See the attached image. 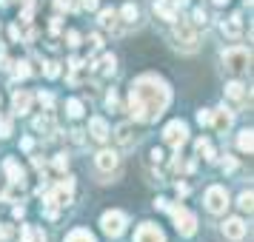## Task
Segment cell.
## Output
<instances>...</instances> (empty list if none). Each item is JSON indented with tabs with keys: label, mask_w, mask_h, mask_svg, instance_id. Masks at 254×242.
I'll return each mask as SVG.
<instances>
[{
	"label": "cell",
	"mask_w": 254,
	"mask_h": 242,
	"mask_svg": "<svg viewBox=\"0 0 254 242\" xmlns=\"http://www.w3.org/2000/svg\"><path fill=\"white\" fill-rule=\"evenodd\" d=\"M172 103V92L166 80L154 77V74H143L131 83V94H128V114L137 123H154L157 117L169 108Z\"/></svg>",
	"instance_id": "6da1fadb"
},
{
	"label": "cell",
	"mask_w": 254,
	"mask_h": 242,
	"mask_svg": "<svg viewBox=\"0 0 254 242\" xmlns=\"http://www.w3.org/2000/svg\"><path fill=\"white\" fill-rule=\"evenodd\" d=\"M249 63H252V51L243 46H234V48H226L223 51V66H226V71H231V74H246L249 71Z\"/></svg>",
	"instance_id": "7a4b0ae2"
},
{
	"label": "cell",
	"mask_w": 254,
	"mask_h": 242,
	"mask_svg": "<svg viewBox=\"0 0 254 242\" xmlns=\"http://www.w3.org/2000/svg\"><path fill=\"white\" fill-rule=\"evenodd\" d=\"M166 211L172 214L174 228L180 231V237H191V234L197 231V217H194V214H191L186 205H180V202H177V205H169Z\"/></svg>",
	"instance_id": "3957f363"
},
{
	"label": "cell",
	"mask_w": 254,
	"mask_h": 242,
	"mask_svg": "<svg viewBox=\"0 0 254 242\" xmlns=\"http://www.w3.org/2000/svg\"><path fill=\"white\" fill-rule=\"evenodd\" d=\"M71 194H74V177H66V180H60L52 191L46 194V205L49 208H63L71 202Z\"/></svg>",
	"instance_id": "277c9868"
},
{
	"label": "cell",
	"mask_w": 254,
	"mask_h": 242,
	"mask_svg": "<svg viewBox=\"0 0 254 242\" xmlns=\"http://www.w3.org/2000/svg\"><path fill=\"white\" fill-rule=\"evenodd\" d=\"M163 140H166L172 148L180 151V145H183L186 140H189V126H186L183 120H172L169 126L163 128Z\"/></svg>",
	"instance_id": "5b68a950"
},
{
	"label": "cell",
	"mask_w": 254,
	"mask_h": 242,
	"mask_svg": "<svg viewBox=\"0 0 254 242\" xmlns=\"http://www.w3.org/2000/svg\"><path fill=\"white\" fill-rule=\"evenodd\" d=\"M100 228H103L106 237H120V234L126 231V214H120V211H106L103 217H100Z\"/></svg>",
	"instance_id": "8992f818"
},
{
	"label": "cell",
	"mask_w": 254,
	"mask_h": 242,
	"mask_svg": "<svg viewBox=\"0 0 254 242\" xmlns=\"http://www.w3.org/2000/svg\"><path fill=\"white\" fill-rule=\"evenodd\" d=\"M206 208L211 214H223V211L229 208V194H226L223 185H211L206 191Z\"/></svg>",
	"instance_id": "52a82bcc"
},
{
	"label": "cell",
	"mask_w": 254,
	"mask_h": 242,
	"mask_svg": "<svg viewBox=\"0 0 254 242\" xmlns=\"http://www.w3.org/2000/svg\"><path fill=\"white\" fill-rule=\"evenodd\" d=\"M174 40H177V48H183V51H194L197 48V35L191 26H174Z\"/></svg>",
	"instance_id": "ba28073f"
},
{
	"label": "cell",
	"mask_w": 254,
	"mask_h": 242,
	"mask_svg": "<svg viewBox=\"0 0 254 242\" xmlns=\"http://www.w3.org/2000/svg\"><path fill=\"white\" fill-rule=\"evenodd\" d=\"M134 242H166V237H163V231L157 228V225L143 222V225L134 231Z\"/></svg>",
	"instance_id": "9c48e42d"
},
{
	"label": "cell",
	"mask_w": 254,
	"mask_h": 242,
	"mask_svg": "<svg viewBox=\"0 0 254 242\" xmlns=\"http://www.w3.org/2000/svg\"><path fill=\"white\" fill-rule=\"evenodd\" d=\"M246 222H243L240 217H231V219H226V222H223V234H226V237H229V240H234V242H240L243 237H246Z\"/></svg>",
	"instance_id": "30bf717a"
},
{
	"label": "cell",
	"mask_w": 254,
	"mask_h": 242,
	"mask_svg": "<svg viewBox=\"0 0 254 242\" xmlns=\"http://www.w3.org/2000/svg\"><path fill=\"white\" fill-rule=\"evenodd\" d=\"M89 134H92L94 143H106L112 131H109V123H106L103 117H92L89 120Z\"/></svg>",
	"instance_id": "8fae6325"
},
{
	"label": "cell",
	"mask_w": 254,
	"mask_h": 242,
	"mask_svg": "<svg viewBox=\"0 0 254 242\" xmlns=\"http://www.w3.org/2000/svg\"><path fill=\"white\" fill-rule=\"evenodd\" d=\"M117 162H120V157H117V151H109L103 148L97 157H94V165L100 168V171H115L117 168Z\"/></svg>",
	"instance_id": "7c38bea8"
},
{
	"label": "cell",
	"mask_w": 254,
	"mask_h": 242,
	"mask_svg": "<svg viewBox=\"0 0 254 242\" xmlns=\"http://www.w3.org/2000/svg\"><path fill=\"white\" fill-rule=\"evenodd\" d=\"M115 140L117 145H123V148H131L134 145V126L131 123H123V126L115 128Z\"/></svg>",
	"instance_id": "4fadbf2b"
},
{
	"label": "cell",
	"mask_w": 254,
	"mask_h": 242,
	"mask_svg": "<svg viewBox=\"0 0 254 242\" xmlns=\"http://www.w3.org/2000/svg\"><path fill=\"white\" fill-rule=\"evenodd\" d=\"M231 123H234V114H231L226 105H223V108H217V111L211 114V126L217 128V131H229Z\"/></svg>",
	"instance_id": "5bb4252c"
},
{
	"label": "cell",
	"mask_w": 254,
	"mask_h": 242,
	"mask_svg": "<svg viewBox=\"0 0 254 242\" xmlns=\"http://www.w3.org/2000/svg\"><path fill=\"white\" fill-rule=\"evenodd\" d=\"M154 14L166 20V23H177V6L174 3H166V0H157L154 3Z\"/></svg>",
	"instance_id": "9a60e30c"
},
{
	"label": "cell",
	"mask_w": 254,
	"mask_h": 242,
	"mask_svg": "<svg viewBox=\"0 0 254 242\" xmlns=\"http://www.w3.org/2000/svg\"><path fill=\"white\" fill-rule=\"evenodd\" d=\"M3 171H6V177H9V183L12 185H20V188H23V168H20L14 160L3 162Z\"/></svg>",
	"instance_id": "2e32d148"
},
{
	"label": "cell",
	"mask_w": 254,
	"mask_h": 242,
	"mask_svg": "<svg viewBox=\"0 0 254 242\" xmlns=\"http://www.w3.org/2000/svg\"><path fill=\"white\" fill-rule=\"evenodd\" d=\"M12 105H14V111H17V114H26V111L32 108V94H29V92H14Z\"/></svg>",
	"instance_id": "e0dca14e"
},
{
	"label": "cell",
	"mask_w": 254,
	"mask_h": 242,
	"mask_svg": "<svg viewBox=\"0 0 254 242\" xmlns=\"http://www.w3.org/2000/svg\"><path fill=\"white\" fill-rule=\"evenodd\" d=\"M240 32H243V17L240 14H231L229 20L223 23V35L226 37H240Z\"/></svg>",
	"instance_id": "ac0fdd59"
},
{
	"label": "cell",
	"mask_w": 254,
	"mask_h": 242,
	"mask_svg": "<svg viewBox=\"0 0 254 242\" xmlns=\"http://www.w3.org/2000/svg\"><path fill=\"white\" fill-rule=\"evenodd\" d=\"M226 94H229L231 100H237V103H246V100H249V92H246L243 83H229V86H226Z\"/></svg>",
	"instance_id": "d6986e66"
},
{
	"label": "cell",
	"mask_w": 254,
	"mask_h": 242,
	"mask_svg": "<svg viewBox=\"0 0 254 242\" xmlns=\"http://www.w3.org/2000/svg\"><path fill=\"white\" fill-rule=\"evenodd\" d=\"M237 148H240L243 154H252V148H254V137H252V128H243L240 134H237Z\"/></svg>",
	"instance_id": "ffe728a7"
},
{
	"label": "cell",
	"mask_w": 254,
	"mask_h": 242,
	"mask_svg": "<svg viewBox=\"0 0 254 242\" xmlns=\"http://www.w3.org/2000/svg\"><path fill=\"white\" fill-rule=\"evenodd\" d=\"M197 154H203V157H206L208 162H214V160H217V151L211 148V143H208L206 137H200V140H197Z\"/></svg>",
	"instance_id": "44dd1931"
},
{
	"label": "cell",
	"mask_w": 254,
	"mask_h": 242,
	"mask_svg": "<svg viewBox=\"0 0 254 242\" xmlns=\"http://www.w3.org/2000/svg\"><path fill=\"white\" fill-rule=\"evenodd\" d=\"M63 242H94V237H92V234H89L86 228H74Z\"/></svg>",
	"instance_id": "7402d4cb"
},
{
	"label": "cell",
	"mask_w": 254,
	"mask_h": 242,
	"mask_svg": "<svg viewBox=\"0 0 254 242\" xmlns=\"http://www.w3.org/2000/svg\"><path fill=\"white\" fill-rule=\"evenodd\" d=\"M120 17L126 20V23H137V17H140V12H137V6L134 3H126L123 9H120Z\"/></svg>",
	"instance_id": "603a6c76"
},
{
	"label": "cell",
	"mask_w": 254,
	"mask_h": 242,
	"mask_svg": "<svg viewBox=\"0 0 254 242\" xmlns=\"http://www.w3.org/2000/svg\"><path fill=\"white\" fill-rule=\"evenodd\" d=\"M100 26H103V29H115L117 26V12L115 9H103V12H100Z\"/></svg>",
	"instance_id": "cb8c5ba5"
},
{
	"label": "cell",
	"mask_w": 254,
	"mask_h": 242,
	"mask_svg": "<svg viewBox=\"0 0 254 242\" xmlns=\"http://www.w3.org/2000/svg\"><path fill=\"white\" fill-rule=\"evenodd\" d=\"M35 128L37 131H55V120H52V114H49V111L46 114H40L35 120Z\"/></svg>",
	"instance_id": "d4e9b609"
},
{
	"label": "cell",
	"mask_w": 254,
	"mask_h": 242,
	"mask_svg": "<svg viewBox=\"0 0 254 242\" xmlns=\"http://www.w3.org/2000/svg\"><path fill=\"white\" fill-rule=\"evenodd\" d=\"M12 137V117L9 114H0V140Z\"/></svg>",
	"instance_id": "484cf974"
},
{
	"label": "cell",
	"mask_w": 254,
	"mask_h": 242,
	"mask_svg": "<svg viewBox=\"0 0 254 242\" xmlns=\"http://www.w3.org/2000/svg\"><path fill=\"white\" fill-rule=\"evenodd\" d=\"M14 66V77H20V80H26L29 74H32V69H29V63L26 60H20V63H12Z\"/></svg>",
	"instance_id": "4316f807"
},
{
	"label": "cell",
	"mask_w": 254,
	"mask_h": 242,
	"mask_svg": "<svg viewBox=\"0 0 254 242\" xmlns=\"http://www.w3.org/2000/svg\"><path fill=\"white\" fill-rule=\"evenodd\" d=\"M66 108H69V117H83V103L80 100H69Z\"/></svg>",
	"instance_id": "83f0119b"
},
{
	"label": "cell",
	"mask_w": 254,
	"mask_h": 242,
	"mask_svg": "<svg viewBox=\"0 0 254 242\" xmlns=\"http://www.w3.org/2000/svg\"><path fill=\"white\" fill-rule=\"evenodd\" d=\"M46 69H43V74H46L49 80H55V77H60V63H43Z\"/></svg>",
	"instance_id": "f1b7e54d"
},
{
	"label": "cell",
	"mask_w": 254,
	"mask_h": 242,
	"mask_svg": "<svg viewBox=\"0 0 254 242\" xmlns=\"http://www.w3.org/2000/svg\"><path fill=\"white\" fill-rule=\"evenodd\" d=\"M52 165H55V171H66V168H69V157H66V154H58Z\"/></svg>",
	"instance_id": "f546056e"
},
{
	"label": "cell",
	"mask_w": 254,
	"mask_h": 242,
	"mask_svg": "<svg viewBox=\"0 0 254 242\" xmlns=\"http://www.w3.org/2000/svg\"><path fill=\"white\" fill-rule=\"evenodd\" d=\"M237 205H240L243 211H252V191H243L240 199H237Z\"/></svg>",
	"instance_id": "4dcf8cb0"
},
{
	"label": "cell",
	"mask_w": 254,
	"mask_h": 242,
	"mask_svg": "<svg viewBox=\"0 0 254 242\" xmlns=\"http://www.w3.org/2000/svg\"><path fill=\"white\" fill-rule=\"evenodd\" d=\"M37 100H40L43 108H52V105H55V97H52L49 92H40V94H37Z\"/></svg>",
	"instance_id": "1f68e13d"
},
{
	"label": "cell",
	"mask_w": 254,
	"mask_h": 242,
	"mask_svg": "<svg viewBox=\"0 0 254 242\" xmlns=\"http://www.w3.org/2000/svg\"><path fill=\"white\" fill-rule=\"evenodd\" d=\"M106 105H109V108H120V97H117L115 89H112V92L106 94Z\"/></svg>",
	"instance_id": "d6a6232c"
},
{
	"label": "cell",
	"mask_w": 254,
	"mask_h": 242,
	"mask_svg": "<svg viewBox=\"0 0 254 242\" xmlns=\"http://www.w3.org/2000/svg\"><path fill=\"white\" fill-rule=\"evenodd\" d=\"M197 123H200V126H211V111L200 108V111H197Z\"/></svg>",
	"instance_id": "836d02e7"
},
{
	"label": "cell",
	"mask_w": 254,
	"mask_h": 242,
	"mask_svg": "<svg viewBox=\"0 0 254 242\" xmlns=\"http://www.w3.org/2000/svg\"><path fill=\"white\" fill-rule=\"evenodd\" d=\"M115 66H117V60L112 57V54H106V57H103V71H106V74H112V71H115Z\"/></svg>",
	"instance_id": "e575fe53"
},
{
	"label": "cell",
	"mask_w": 254,
	"mask_h": 242,
	"mask_svg": "<svg viewBox=\"0 0 254 242\" xmlns=\"http://www.w3.org/2000/svg\"><path fill=\"white\" fill-rule=\"evenodd\" d=\"M66 40H69V46H71V48L80 46V35H77V32H69V35H66Z\"/></svg>",
	"instance_id": "d590c367"
},
{
	"label": "cell",
	"mask_w": 254,
	"mask_h": 242,
	"mask_svg": "<svg viewBox=\"0 0 254 242\" xmlns=\"http://www.w3.org/2000/svg\"><path fill=\"white\" fill-rule=\"evenodd\" d=\"M234 168H237V160L234 157H226L223 160V171H234Z\"/></svg>",
	"instance_id": "8d00e7d4"
},
{
	"label": "cell",
	"mask_w": 254,
	"mask_h": 242,
	"mask_svg": "<svg viewBox=\"0 0 254 242\" xmlns=\"http://www.w3.org/2000/svg\"><path fill=\"white\" fill-rule=\"evenodd\" d=\"M194 23L197 26H206V12H203V9H194Z\"/></svg>",
	"instance_id": "74e56055"
},
{
	"label": "cell",
	"mask_w": 254,
	"mask_h": 242,
	"mask_svg": "<svg viewBox=\"0 0 254 242\" xmlns=\"http://www.w3.org/2000/svg\"><path fill=\"white\" fill-rule=\"evenodd\" d=\"M32 234H35V228H32V225H26V228H23V237H20L17 242H29V240H32Z\"/></svg>",
	"instance_id": "f35d334b"
},
{
	"label": "cell",
	"mask_w": 254,
	"mask_h": 242,
	"mask_svg": "<svg viewBox=\"0 0 254 242\" xmlns=\"http://www.w3.org/2000/svg\"><path fill=\"white\" fill-rule=\"evenodd\" d=\"M174 191H177V196H186V194H189V185H186V183H177V185H174Z\"/></svg>",
	"instance_id": "ab89813d"
},
{
	"label": "cell",
	"mask_w": 254,
	"mask_h": 242,
	"mask_svg": "<svg viewBox=\"0 0 254 242\" xmlns=\"http://www.w3.org/2000/svg\"><path fill=\"white\" fill-rule=\"evenodd\" d=\"M32 145H35V140H32V137L20 140V148H23V151H32Z\"/></svg>",
	"instance_id": "60d3db41"
},
{
	"label": "cell",
	"mask_w": 254,
	"mask_h": 242,
	"mask_svg": "<svg viewBox=\"0 0 254 242\" xmlns=\"http://www.w3.org/2000/svg\"><path fill=\"white\" fill-rule=\"evenodd\" d=\"M92 48H103V37L100 35H92Z\"/></svg>",
	"instance_id": "b9f144b4"
},
{
	"label": "cell",
	"mask_w": 254,
	"mask_h": 242,
	"mask_svg": "<svg viewBox=\"0 0 254 242\" xmlns=\"http://www.w3.org/2000/svg\"><path fill=\"white\" fill-rule=\"evenodd\" d=\"M9 37H12V40H20V26H12V29H9Z\"/></svg>",
	"instance_id": "7bdbcfd3"
},
{
	"label": "cell",
	"mask_w": 254,
	"mask_h": 242,
	"mask_svg": "<svg viewBox=\"0 0 254 242\" xmlns=\"http://www.w3.org/2000/svg\"><path fill=\"white\" fill-rule=\"evenodd\" d=\"M151 162H163V151H160V148L151 151Z\"/></svg>",
	"instance_id": "ee69618b"
},
{
	"label": "cell",
	"mask_w": 254,
	"mask_h": 242,
	"mask_svg": "<svg viewBox=\"0 0 254 242\" xmlns=\"http://www.w3.org/2000/svg\"><path fill=\"white\" fill-rule=\"evenodd\" d=\"M83 9H89V12H94V9H97V0H83Z\"/></svg>",
	"instance_id": "f6af8a7d"
},
{
	"label": "cell",
	"mask_w": 254,
	"mask_h": 242,
	"mask_svg": "<svg viewBox=\"0 0 254 242\" xmlns=\"http://www.w3.org/2000/svg\"><path fill=\"white\" fill-rule=\"evenodd\" d=\"M12 66V60L6 57V54H0V69H9Z\"/></svg>",
	"instance_id": "bcb514c9"
},
{
	"label": "cell",
	"mask_w": 254,
	"mask_h": 242,
	"mask_svg": "<svg viewBox=\"0 0 254 242\" xmlns=\"http://www.w3.org/2000/svg\"><path fill=\"white\" fill-rule=\"evenodd\" d=\"M154 208H160V211H166V208H169V202H166V199H157V202H154Z\"/></svg>",
	"instance_id": "7dc6e473"
},
{
	"label": "cell",
	"mask_w": 254,
	"mask_h": 242,
	"mask_svg": "<svg viewBox=\"0 0 254 242\" xmlns=\"http://www.w3.org/2000/svg\"><path fill=\"white\" fill-rule=\"evenodd\" d=\"M214 3H217V6H226V3H229V0H214Z\"/></svg>",
	"instance_id": "c3c4849f"
},
{
	"label": "cell",
	"mask_w": 254,
	"mask_h": 242,
	"mask_svg": "<svg viewBox=\"0 0 254 242\" xmlns=\"http://www.w3.org/2000/svg\"><path fill=\"white\" fill-rule=\"evenodd\" d=\"M6 3H9V0H0V6H6Z\"/></svg>",
	"instance_id": "681fc988"
}]
</instances>
